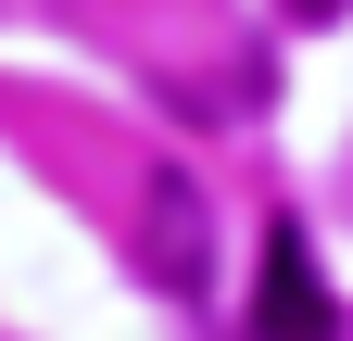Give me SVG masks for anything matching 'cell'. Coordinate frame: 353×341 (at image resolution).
Returning <instances> with one entry per match:
<instances>
[{"instance_id":"6da1fadb","label":"cell","mask_w":353,"mask_h":341,"mask_svg":"<svg viewBox=\"0 0 353 341\" xmlns=\"http://www.w3.org/2000/svg\"><path fill=\"white\" fill-rule=\"evenodd\" d=\"M126 240H139V278H152V291H190V304L214 291V202H202L190 164H152V177H139Z\"/></svg>"},{"instance_id":"7a4b0ae2","label":"cell","mask_w":353,"mask_h":341,"mask_svg":"<svg viewBox=\"0 0 353 341\" xmlns=\"http://www.w3.org/2000/svg\"><path fill=\"white\" fill-rule=\"evenodd\" d=\"M252 341H341V304L316 291L303 228H265V266H252Z\"/></svg>"},{"instance_id":"3957f363","label":"cell","mask_w":353,"mask_h":341,"mask_svg":"<svg viewBox=\"0 0 353 341\" xmlns=\"http://www.w3.org/2000/svg\"><path fill=\"white\" fill-rule=\"evenodd\" d=\"M290 13H341V0H290Z\"/></svg>"}]
</instances>
